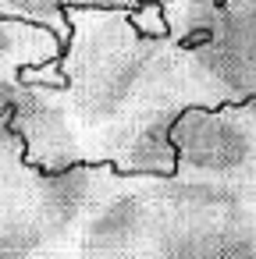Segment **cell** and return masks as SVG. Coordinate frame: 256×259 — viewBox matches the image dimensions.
<instances>
[{"instance_id":"cell-1","label":"cell","mask_w":256,"mask_h":259,"mask_svg":"<svg viewBox=\"0 0 256 259\" xmlns=\"http://www.w3.org/2000/svg\"><path fill=\"white\" fill-rule=\"evenodd\" d=\"M71 259H256V202L210 185L107 170L75 227Z\"/></svg>"},{"instance_id":"cell-3","label":"cell","mask_w":256,"mask_h":259,"mask_svg":"<svg viewBox=\"0 0 256 259\" xmlns=\"http://www.w3.org/2000/svg\"><path fill=\"white\" fill-rule=\"evenodd\" d=\"M210 61L228 107L256 103V0H153Z\"/></svg>"},{"instance_id":"cell-4","label":"cell","mask_w":256,"mask_h":259,"mask_svg":"<svg viewBox=\"0 0 256 259\" xmlns=\"http://www.w3.org/2000/svg\"><path fill=\"white\" fill-rule=\"evenodd\" d=\"M61 50H64V39L47 22L0 11V114L8 117L22 103L25 96L22 71L57 61Z\"/></svg>"},{"instance_id":"cell-6","label":"cell","mask_w":256,"mask_h":259,"mask_svg":"<svg viewBox=\"0 0 256 259\" xmlns=\"http://www.w3.org/2000/svg\"><path fill=\"white\" fill-rule=\"evenodd\" d=\"M252 110H256V103H252Z\"/></svg>"},{"instance_id":"cell-5","label":"cell","mask_w":256,"mask_h":259,"mask_svg":"<svg viewBox=\"0 0 256 259\" xmlns=\"http://www.w3.org/2000/svg\"><path fill=\"white\" fill-rule=\"evenodd\" d=\"M71 238H75V231H71V234H61V238H54V241H47V245L36 248L29 259H71Z\"/></svg>"},{"instance_id":"cell-2","label":"cell","mask_w":256,"mask_h":259,"mask_svg":"<svg viewBox=\"0 0 256 259\" xmlns=\"http://www.w3.org/2000/svg\"><path fill=\"white\" fill-rule=\"evenodd\" d=\"M107 167L43 174L22 160V142L0 114V259H29L47 241L71 234L103 185Z\"/></svg>"}]
</instances>
